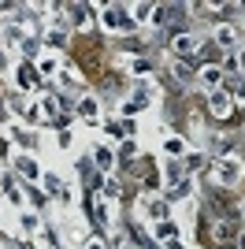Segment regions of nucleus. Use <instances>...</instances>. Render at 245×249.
Here are the masks:
<instances>
[{"label": "nucleus", "mask_w": 245, "mask_h": 249, "mask_svg": "<svg viewBox=\"0 0 245 249\" xmlns=\"http://www.w3.org/2000/svg\"><path fill=\"white\" fill-rule=\"evenodd\" d=\"M89 11H93V8H86V4L71 8V22H74V26H86V22H89Z\"/></svg>", "instance_id": "393cba45"}, {"label": "nucleus", "mask_w": 245, "mask_h": 249, "mask_svg": "<svg viewBox=\"0 0 245 249\" xmlns=\"http://www.w3.org/2000/svg\"><path fill=\"white\" fill-rule=\"evenodd\" d=\"M138 212L160 223V219H167V201H153V197H141V201H138Z\"/></svg>", "instance_id": "423d86ee"}, {"label": "nucleus", "mask_w": 245, "mask_h": 249, "mask_svg": "<svg viewBox=\"0 0 245 249\" xmlns=\"http://www.w3.org/2000/svg\"><path fill=\"white\" fill-rule=\"evenodd\" d=\"M219 78H223V71H219L215 63H204V67H201V86H208V89H219Z\"/></svg>", "instance_id": "2eb2a0df"}, {"label": "nucleus", "mask_w": 245, "mask_h": 249, "mask_svg": "<svg viewBox=\"0 0 245 249\" xmlns=\"http://www.w3.org/2000/svg\"><path fill=\"white\" fill-rule=\"evenodd\" d=\"M56 145L67 149V145H71V134H67V130H60V134H56Z\"/></svg>", "instance_id": "473e14b6"}, {"label": "nucleus", "mask_w": 245, "mask_h": 249, "mask_svg": "<svg viewBox=\"0 0 245 249\" xmlns=\"http://www.w3.org/2000/svg\"><path fill=\"white\" fill-rule=\"evenodd\" d=\"M242 123H245V108H242Z\"/></svg>", "instance_id": "a19ab883"}, {"label": "nucleus", "mask_w": 245, "mask_h": 249, "mask_svg": "<svg viewBox=\"0 0 245 249\" xmlns=\"http://www.w3.org/2000/svg\"><path fill=\"white\" fill-rule=\"evenodd\" d=\"M15 171H19V175H26V178H34V182H37L41 178V167H37V160H34V156H15Z\"/></svg>", "instance_id": "9d476101"}, {"label": "nucleus", "mask_w": 245, "mask_h": 249, "mask_svg": "<svg viewBox=\"0 0 245 249\" xmlns=\"http://www.w3.org/2000/svg\"><path fill=\"white\" fill-rule=\"evenodd\" d=\"M45 186H49V194H52V197H56V201H63V205H71V186H67V182H60V178H56V175H49V178H45Z\"/></svg>", "instance_id": "6e6552de"}, {"label": "nucleus", "mask_w": 245, "mask_h": 249, "mask_svg": "<svg viewBox=\"0 0 245 249\" xmlns=\"http://www.w3.org/2000/svg\"><path fill=\"white\" fill-rule=\"evenodd\" d=\"M242 216H245V205H242Z\"/></svg>", "instance_id": "37998d69"}, {"label": "nucleus", "mask_w": 245, "mask_h": 249, "mask_svg": "<svg viewBox=\"0 0 245 249\" xmlns=\"http://www.w3.org/2000/svg\"><path fill=\"white\" fill-rule=\"evenodd\" d=\"M230 108H234V97L227 93V89H212V97H208V112H212L215 119H227Z\"/></svg>", "instance_id": "7ed1b4c3"}, {"label": "nucleus", "mask_w": 245, "mask_h": 249, "mask_svg": "<svg viewBox=\"0 0 245 249\" xmlns=\"http://www.w3.org/2000/svg\"><path fill=\"white\" fill-rule=\"evenodd\" d=\"M234 93H238V101H245V78L238 82V89H234Z\"/></svg>", "instance_id": "f704fd0d"}, {"label": "nucleus", "mask_w": 245, "mask_h": 249, "mask_svg": "<svg viewBox=\"0 0 245 249\" xmlns=\"http://www.w3.org/2000/svg\"><path fill=\"white\" fill-rule=\"evenodd\" d=\"M242 160L238 156H223V160H215V182L219 186H238L242 182Z\"/></svg>", "instance_id": "f257e3e1"}, {"label": "nucleus", "mask_w": 245, "mask_h": 249, "mask_svg": "<svg viewBox=\"0 0 245 249\" xmlns=\"http://www.w3.org/2000/svg\"><path fill=\"white\" fill-rule=\"evenodd\" d=\"M171 49L178 52V56H197V52H201V37H193V34H175Z\"/></svg>", "instance_id": "39448f33"}, {"label": "nucleus", "mask_w": 245, "mask_h": 249, "mask_svg": "<svg viewBox=\"0 0 245 249\" xmlns=\"http://www.w3.org/2000/svg\"><path fill=\"white\" fill-rule=\"evenodd\" d=\"M19 45H22V52H26V56H30V60H34V56H37V52H41V49H37L41 41H37V37H34V34H26V37H22Z\"/></svg>", "instance_id": "bb28decb"}, {"label": "nucleus", "mask_w": 245, "mask_h": 249, "mask_svg": "<svg viewBox=\"0 0 245 249\" xmlns=\"http://www.w3.org/2000/svg\"><path fill=\"white\" fill-rule=\"evenodd\" d=\"M45 45H49V49H63V45H67V26H52L49 34H45Z\"/></svg>", "instance_id": "f3484780"}, {"label": "nucleus", "mask_w": 245, "mask_h": 249, "mask_svg": "<svg viewBox=\"0 0 245 249\" xmlns=\"http://www.w3.org/2000/svg\"><path fill=\"white\" fill-rule=\"evenodd\" d=\"M242 67H245V52H242Z\"/></svg>", "instance_id": "79ce46f5"}, {"label": "nucleus", "mask_w": 245, "mask_h": 249, "mask_svg": "<svg viewBox=\"0 0 245 249\" xmlns=\"http://www.w3.org/2000/svg\"><path fill=\"white\" fill-rule=\"evenodd\" d=\"M219 49H234L238 45V34H234V26H215V37H212Z\"/></svg>", "instance_id": "4468645a"}, {"label": "nucleus", "mask_w": 245, "mask_h": 249, "mask_svg": "<svg viewBox=\"0 0 245 249\" xmlns=\"http://www.w3.org/2000/svg\"><path fill=\"white\" fill-rule=\"evenodd\" d=\"M37 71H45V74H56V71H60V63L52 60V56H45V60L37 63Z\"/></svg>", "instance_id": "cd10ccee"}, {"label": "nucleus", "mask_w": 245, "mask_h": 249, "mask_svg": "<svg viewBox=\"0 0 245 249\" xmlns=\"http://www.w3.org/2000/svg\"><path fill=\"white\" fill-rule=\"evenodd\" d=\"M15 86L19 89H37L41 86V71H37V63H19V71H15Z\"/></svg>", "instance_id": "20e7f679"}, {"label": "nucleus", "mask_w": 245, "mask_h": 249, "mask_svg": "<svg viewBox=\"0 0 245 249\" xmlns=\"http://www.w3.org/2000/svg\"><path fill=\"white\" fill-rule=\"evenodd\" d=\"M201 164H204V156H201V153H190V156H186V171H197Z\"/></svg>", "instance_id": "7c9ffc66"}, {"label": "nucleus", "mask_w": 245, "mask_h": 249, "mask_svg": "<svg viewBox=\"0 0 245 249\" xmlns=\"http://www.w3.org/2000/svg\"><path fill=\"white\" fill-rule=\"evenodd\" d=\"M93 219H97V227H112V208L108 205H93Z\"/></svg>", "instance_id": "5701e85b"}, {"label": "nucleus", "mask_w": 245, "mask_h": 249, "mask_svg": "<svg viewBox=\"0 0 245 249\" xmlns=\"http://www.w3.org/2000/svg\"><path fill=\"white\" fill-rule=\"evenodd\" d=\"M119 249H130V246H126V242H122V238H119Z\"/></svg>", "instance_id": "ea45409f"}, {"label": "nucleus", "mask_w": 245, "mask_h": 249, "mask_svg": "<svg viewBox=\"0 0 245 249\" xmlns=\"http://www.w3.org/2000/svg\"><path fill=\"white\" fill-rule=\"evenodd\" d=\"M238 246H242V249H245V231H242V238H238Z\"/></svg>", "instance_id": "58836bf2"}, {"label": "nucleus", "mask_w": 245, "mask_h": 249, "mask_svg": "<svg viewBox=\"0 0 245 249\" xmlns=\"http://www.w3.org/2000/svg\"><path fill=\"white\" fill-rule=\"evenodd\" d=\"M67 234H71L74 242H86V219H71V223H67Z\"/></svg>", "instance_id": "b1692460"}, {"label": "nucleus", "mask_w": 245, "mask_h": 249, "mask_svg": "<svg viewBox=\"0 0 245 249\" xmlns=\"http://www.w3.org/2000/svg\"><path fill=\"white\" fill-rule=\"evenodd\" d=\"M130 19L134 22H153V4H134V8H130Z\"/></svg>", "instance_id": "412c9836"}, {"label": "nucleus", "mask_w": 245, "mask_h": 249, "mask_svg": "<svg viewBox=\"0 0 245 249\" xmlns=\"http://www.w3.org/2000/svg\"><path fill=\"white\" fill-rule=\"evenodd\" d=\"M163 178H167V190L171 186H178V182H182V164H178V160H167V164H163Z\"/></svg>", "instance_id": "dca6fc26"}, {"label": "nucleus", "mask_w": 245, "mask_h": 249, "mask_svg": "<svg viewBox=\"0 0 245 249\" xmlns=\"http://www.w3.org/2000/svg\"><path fill=\"white\" fill-rule=\"evenodd\" d=\"M101 22L108 26V30H134V19H130V8H119V4H112V8H104Z\"/></svg>", "instance_id": "f03ea898"}, {"label": "nucleus", "mask_w": 245, "mask_h": 249, "mask_svg": "<svg viewBox=\"0 0 245 249\" xmlns=\"http://www.w3.org/2000/svg\"><path fill=\"white\" fill-rule=\"evenodd\" d=\"M167 249H186V242H178V238H175V242H167Z\"/></svg>", "instance_id": "c9c22d12"}, {"label": "nucleus", "mask_w": 245, "mask_h": 249, "mask_svg": "<svg viewBox=\"0 0 245 249\" xmlns=\"http://www.w3.org/2000/svg\"><path fill=\"white\" fill-rule=\"evenodd\" d=\"M0 71H8V52H0Z\"/></svg>", "instance_id": "4c0bfd02"}, {"label": "nucleus", "mask_w": 245, "mask_h": 249, "mask_svg": "<svg viewBox=\"0 0 245 249\" xmlns=\"http://www.w3.org/2000/svg\"><path fill=\"white\" fill-rule=\"evenodd\" d=\"M86 249H108L104 242H86Z\"/></svg>", "instance_id": "e433bc0d"}, {"label": "nucleus", "mask_w": 245, "mask_h": 249, "mask_svg": "<svg viewBox=\"0 0 245 249\" xmlns=\"http://www.w3.org/2000/svg\"><path fill=\"white\" fill-rule=\"evenodd\" d=\"M4 134H8L11 142H19L22 149H26V145H34V134H26V130H22V126H8V130H4Z\"/></svg>", "instance_id": "4be33fe9"}, {"label": "nucleus", "mask_w": 245, "mask_h": 249, "mask_svg": "<svg viewBox=\"0 0 245 249\" xmlns=\"http://www.w3.org/2000/svg\"><path fill=\"white\" fill-rule=\"evenodd\" d=\"M134 156V142H122V149H119V160H130Z\"/></svg>", "instance_id": "2f4dec72"}, {"label": "nucleus", "mask_w": 245, "mask_h": 249, "mask_svg": "<svg viewBox=\"0 0 245 249\" xmlns=\"http://www.w3.org/2000/svg\"><path fill=\"white\" fill-rule=\"evenodd\" d=\"M190 190H193V178L186 175L182 182H178V186H171V190H167V201H186V197H190Z\"/></svg>", "instance_id": "a211bd4d"}, {"label": "nucleus", "mask_w": 245, "mask_h": 249, "mask_svg": "<svg viewBox=\"0 0 245 249\" xmlns=\"http://www.w3.org/2000/svg\"><path fill=\"white\" fill-rule=\"evenodd\" d=\"M93 156H97V167H104V171L115 167V156H112V149H108V145H93Z\"/></svg>", "instance_id": "6ab92c4d"}, {"label": "nucleus", "mask_w": 245, "mask_h": 249, "mask_svg": "<svg viewBox=\"0 0 245 249\" xmlns=\"http://www.w3.org/2000/svg\"><path fill=\"white\" fill-rule=\"evenodd\" d=\"M145 186L156 190V186H160V175H156V171H153V175H145Z\"/></svg>", "instance_id": "72a5a7b5"}, {"label": "nucleus", "mask_w": 245, "mask_h": 249, "mask_svg": "<svg viewBox=\"0 0 245 249\" xmlns=\"http://www.w3.org/2000/svg\"><path fill=\"white\" fill-rule=\"evenodd\" d=\"M37 227H41V219L34 216V212H22L19 216V231L22 234H37Z\"/></svg>", "instance_id": "aec40b11"}, {"label": "nucleus", "mask_w": 245, "mask_h": 249, "mask_svg": "<svg viewBox=\"0 0 245 249\" xmlns=\"http://www.w3.org/2000/svg\"><path fill=\"white\" fill-rule=\"evenodd\" d=\"M11 112L22 115L26 123H37V119H41V108H37V104H26L22 97H15V101H11Z\"/></svg>", "instance_id": "1a4fd4ad"}, {"label": "nucleus", "mask_w": 245, "mask_h": 249, "mask_svg": "<svg viewBox=\"0 0 245 249\" xmlns=\"http://www.w3.org/2000/svg\"><path fill=\"white\" fill-rule=\"evenodd\" d=\"M104 197H108V201L119 197V182H115V178H108V182H104Z\"/></svg>", "instance_id": "c756f323"}, {"label": "nucleus", "mask_w": 245, "mask_h": 249, "mask_svg": "<svg viewBox=\"0 0 245 249\" xmlns=\"http://www.w3.org/2000/svg\"><path fill=\"white\" fill-rule=\"evenodd\" d=\"M153 234L163 238V242H175L178 238V223H175V219H160V223H153Z\"/></svg>", "instance_id": "ddd939ff"}, {"label": "nucleus", "mask_w": 245, "mask_h": 249, "mask_svg": "<svg viewBox=\"0 0 245 249\" xmlns=\"http://www.w3.org/2000/svg\"><path fill=\"white\" fill-rule=\"evenodd\" d=\"M212 238L219 242V246L234 242V238H238V227H234V219H215V227H212Z\"/></svg>", "instance_id": "0eeeda50"}, {"label": "nucleus", "mask_w": 245, "mask_h": 249, "mask_svg": "<svg viewBox=\"0 0 245 249\" xmlns=\"http://www.w3.org/2000/svg\"><path fill=\"white\" fill-rule=\"evenodd\" d=\"M78 167H82V182H86V190H104L101 171H89V160H78Z\"/></svg>", "instance_id": "f8f14e48"}, {"label": "nucleus", "mask_w": 245, "mask_h": 249, "mask_svg": "<svg viewBox=\"0 0 245 249\" xmlns=\"http://www.w3.org/2000/svg\"><path fill=\"white\" fill-rule=\"evenodd\" d=\"M74 108H78V115H82V119H89V123L101 119V104H97V97H82Z\"/></svg>", "instance_id": "9b49d317"}, {"label": "nucleus", "mask_w": 245, "mask_h": 249, "mask_svg": "<svg viewBox=\"0 0 245 249\" xmlns=\"http://www.w3.org/2000/svg\"><path fill=\"white\" fill-rule=\"evenodd\" d=\"M163 149H167V153H171V156L186 153V145H182V142H178V138H167V142H163Z\"/></svg>", "instance_id": "c85d7f7f"}, {"label": "nucleus", "mask_w": 245, "mask_h": 249, "mask_svg": "<svg viewBox=\"0 0 245 249\" xmlns=\"http://www.w3.org/2000/svg\"><path fill=\"white\" fill-rule=\"evenodd\" d=\"M171 74H175V78H178L182 86H190V82H193V71H190L186 63H175V67H171Z\"/></svg>", "instance_id": "a878e982"}]
</instances>
